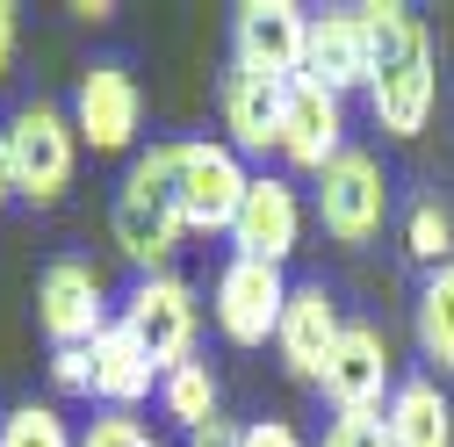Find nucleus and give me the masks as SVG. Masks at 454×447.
Masks as SVG:
<instances>
[{"label":"nucleus","instance_id":"f257e3e1","mask_svg":"<svg viewBox=\"0 0 454 447\" xmlns=\"http://www.w3.org/2000/svg\"><path fill=\"white\" fill-rule=\"evenodd\" d=\"M361 29H368V51H375V80H368V108L389 137H419L426 116H433V94H440V73H433V36L419 15H404L396 0H368L354 8Z\"/></svg>","mask_w":454,"mask_h":447},{"label":"nucleus","instance_id":"f03ea898","mask_svg":"<svg viewBox=\"0 0 454 447\" xmlns=\"http://www.w3.org/2000/svg\"><path fill=\"white\" fill-rule=\"evenodd\" d=\"M108 224H116V246L137 260V274H166V260H174L181 239H188L181 202H174V145H152V152L130 159Z\"/></svg>","mask_w":454,"mask_h":447},{"label":"nucleus","instance_id":"7ed1b4c3","mask_svg":"<svg viewBox=\"0 0 454 447\" xmlns=\"http://www.w3.org/2000/svg\"><path fill=\"white\" fill-rule=\"evenodd\" d=\"M0 145H8V188L22 202H59L73 188V159H80V130L73 116H59L51 101H29L15 108V123L0 130Z\"/></svg>","mask_w":454,"mask_h":447},{"label":"nucleus","instance_id":"20e7f679","mask_svg":"<svg viewBox=\"0 0 454 447\" xmlns=\"http://www.w3.org/2000/svg\"><path fill=\"white\" fill-rule=\"evenodd\" d=\"M246 188H253V174H246V159L231 145H216V137L174 145V202H181L188 231H231Z\"/></svg>","mask_w":454,"mask_h":447},{"label":"nucleus","instance_id":"39448f33","mask_svg":"<svg viewBox=\"0 0 454 447\" xmlns=\"http://www.w3.org/2000/svg\"><path fill=\"white\" fill-rule=\"evenodd\" d=\"M123 325L145 340V354H152V361H159V375H166V368L195 361L202 303H195V289L181 282V274H137L130 296H123Z\"/></svg>","mask_w":454,"mask_h":447},{"label":"nucleus","instance_id":"423d86ee","mask_svg":"<svg viewBox=\"0 0 454 447\" xmlns=\"http://www.w3.org/2000/svg\"><path fill=\"white\" fill-rule=\"evenodd\" d=\"M389 216V181H382V159L375 152H339L325 174H317V224L339 246H368Z\"/></svg>","mask_w":454,"mask_h":447},{"label":"nucleus","instance_id":"0eeeda50","mask_svg":"<svg viewBox=\"0 0 454 447\" xmlns=\"http://www.w3.org/2000/svg\"><path fill=\"white\" fill-rule=\"evenodd\" d=\"M289 274H281L274 260H223V274H216V332L231 347H267L274 340V325H281V303H289Z\"/></svg>","mask_w":454,"mask_h":447},{"label":"nucleus","instance_id":"6e6552de","mask_svg":"<svg viewBox=\"0 0 454 447\" xmlns=\"http://www.w3.org/2000/svg\"><path fill=\"white\" fill-rule=\"evenodd\" d=\"M231 43H239V66L289 87L303 80V59H310V15L296 0H246L231 15Z\"/></svg>","mask_w":454,"mask_h":447},{"label":"nucleus","instance_id":"1a4fd4ad","mask_svg":"<svg viewBox=\"0 0 454 447\" xmlns=\"http://www.w3.org/2000/svg\"><path fill=\"white\" fill-rule=\"evenodd\" d=\"M347 152V101L332 87H317L310 73L281 87V159L303 166V174H325V166Z\"/></svg>","mask_w":454,"mask_h":447},{"label":"nucleus","instance_id":"9d476101","mask_svg":"<svg viewBox=\"0 0 454 447\" xmlns=\"http://www.w3.org/2000/svg\"><path fill=\"white\" fill-rule=\"evenodd\" d=\"M36 325L51 332L59 347H94L108 325V296H101V274L87 260H51L43 282H36Z\"/></svg>","mask_w":454,"mask_h":447},{"label":"nucleus","instance_id":"9b49d317","mask_svg":"<svg viewBox=\"0 0 454 447\" xmlns=\"http://www.w3.org/2000/svg\"><path fill=\"white\" fill-rule=\"evenodd\" d=\"M339 332H347V325H339L332 289L325 282H296L289 303H281V325H274V354H281V368H289L296 382H325Z\"/></svg>","mask_w":454,"mask_h":447},{"label":"nucleus","instance_id":"f8f14e48","mask_svg":"<svg viewBox=\"0 0 454 447\" xmlns=\"http://www.w3.org/2000/svg\"><path fill=\"white\" fill-rule=\"evenodd\" d=\"M137 123H145L137 80H130L123 66H94V73L80 80V94H73V130H80V145H94V152H130V145H137Z\"/></svg>","mask_w":454,"mask_h":447},{"label":"nucleus","instance_id":"ddd939ff","mask_svg":"<svg viewBox=\"0 0 454 447\" xmlns=\"http://www.w3.org/2000/svg\"><path fill=\"white\" fill-rule=\"evenodd\" d=\"M296 239H303V202H296V188L281 181V174H253V188H246V202H239V216H231V246H239V260H289L296 253Z\"/></svg>","mask_w":454,"mask_h":447},{"label":"nucleus","instance_id":"4468645a","mask_svg":"<svg viewBox=\"0 0 454 447\" xmlns=\"http://www.w3.org/2000/svg\"><path fill=\"white\" fill-rule=\"evenodd\" d=\"M325 397L339 404V412H375L382 397H389V347H382V332L375 325H347L339 332V347H332V368H325Z\"/></svg>","mask_w":454,"mask_h":447},{"label":"nucleus","instance_id":"2eb2a0df","mask_svg":"<svg viewBox=\"0 0 454 447\" xmlns=\"http://www.w3.org/2000/svg\"><path fill=\"white\" fill-rule=\"evenodd\" d=\"M303 73H310L317 87H332L339 101H347L354 87H368V80H375V51H368V29H361V15H354V8L310 15V59H303Z\"/></svg>","mask_w":454,"mask_h":447},{"label":"nucleus","instance_id":"dca6fc26","mask_svg":"<svg viewBox=\"0 0 454 447\" xmlns=\"http://www.w3.org/2000/svg\"><path fill=\"white\" fill-rule=\"evenodd\" d=\"M223 130H231V152H281V87L231 66L223 73Z\"/></svg>","mask_w":454,"mask_h":447},{"label":"nucleus","instance_id":"f3484780","mask_svg":"<svg viewBox=\"0 0 454 447\" xmlns=\"http://www.w3.org/2000/svg\"><path fill=\"white\" fill-rule=\"evenodd\" d=\"M152 382H159V361L145 354L137 332L116 318V325L94 340V397H101V404H116V412H130L137 397H152Z\"/></svg>","mask_w":454,"mask_h":447},{"label":"nucleus","instance_id":"a211bd4d","mask_svg":"<svg viewBox=\"0 0 454 447\" xmlns=\"http://www.w3.org/2000/svg\"><path fill=\"white\" fill-rule=\"evenodd\" d=\"M389 447H454V404L440 397V382L433 375H404L389 389Z\"/></svg>","mask_w":454,"mask_h":447},{"label":"nucleus","instance_id":"6ab92c4d","mask_svg":"<svg viewBox=\"0 0 454 447\" xmlns=\"http://www.w3.org/2000/svg\"><path fill=\"white\" fill-rule=\"evenodd\" d=\"M159 404H166V419H174V426L202 433V426L216 419V375H209V361L166 368V375H159Z\"/></svg>","mask_w":454,"mask_h":447},{"label":"nucleus","instance_id":"aec40b11","mask_svg":"<svg viewBox=\"0 0 454 447\" xmlns=\"http://www.w3.org/2000/svg\"><path fill=\"white\" fill-rule=\"evenodd\" d=\"M419 347H426V361H440L454 375V260L433 267L419 289Z\"/></svg>","mask_w":454,"mask_h":447},{"label":"nucleus","instance_id":"412c9836","mask_svg":"<svg viewBox=\"0 0 454 447\" xmlns=\"http://www.w3.org/2000/svg\"><path fill=\"white\" fill-rule=\"evenodd\" d=\"M0 447H80V440H73V426L51 404H15L8 419H0Z\"/></svg>","mask_w":454,"mask_h":447},{"label":"nucleus","instance_id":"4be33fe9","mask_svg":"<svg viewBox=\"0 0 454 447\" xmlns=\"http://www.w3.org/2000/svg\"><path fill=\"white\" fill-rule=\"evenodd\" d=\"M404 253L426 260V267H447V253H454V216H447L440 202H419V209L404 216Z\"/></svg>","mask_w":454,"mask_h":447},{"label":"nucleus","instance_id":"5701e85b","mask_svg":"<svg viewBox=\"0 0 454 447\" xmlns=\"http://www.w3.org/2000/svg\"><path fill=\"white\" fill-rule=\"evenodd\" d=\"M317 447H389V426H382L375 412H339Z\"/></svg>","mask_w":454,"mask_h":447},{"label":"nucleus","instance_id":"b1692460","mask_svg":"<svg viewBox=\"0 0 454 447\" xmlns=\"http://www.w3.org/2000/svg\"><path fill=\"white\" fill-rule=\"evenodd\" d=\"M51 382L66 397H94V347H59L51 354Z\"/></svg>","mask_w":454,"mask_h":447},{"label":"nucleus","instance_id":"393cba45","mask_svg":"<svg viewBox=\"0 0 454 447\" xmlns=\"http://www.w3.org/2000/svg\"><path fill=\"white\" fill-rule=\"evenodd\" d=\"M80 447H152V433H145L130 412H108V419H94V426L80 433Z\"/></svg>","mask_w":454,"mask_h":447},{"label":"nucleus","instance_id":"a878e982","mask_svg":"<svg viewBox=\"0 0 454 447\" xmlns=\"http://www.w3.org/2000/svg\"><path fill=\"white\" fill-rule=\"evenodd\" d=\"M246 447H303V433L289 419H260V426H246Z\"/></svg>","mask_w":454,"mask_h":447},{"label":"nucleus","instance_id":"bb28decb","mask_svg":"<svg viewBox=\"0 0 454 447\" xmlns=\"http://www.w3.org/2000/svg\"><path fill=\"white\" fill-rule=\"evenodd\" d=\"M188 447H246V426H231V419H209L202 433H188Z\"/></svg>","mask_w":454,"mask_h":447},{"label":"nucleus","instance_id":"cd10ccee","mask_svg":"<svg viewBox=\"0 0 454 447\" xmlns=\"http://www.w3.org/2000/svg\"><path fill=\"white\" fill-rule=\"evenodd\" d=\"M8 51H15V8L0 0V66H8Z\"/></svg>","mask_w":454,"mask_h":447},{"label":"nucleus","instance_id":"c85d7f7f","mask_svg":"<svg viewBox=\"0 0 454 447\" xmlns=\"http://www.w3.org/2000/svg\"><path fill=\"white\" fill-rule=\"evenodd\" d=\"M8 195L15 188H8V145H0V209H8Z\"/></svg>","mask_w":454,"mask_h":447}]
</instances>
